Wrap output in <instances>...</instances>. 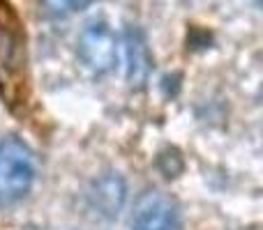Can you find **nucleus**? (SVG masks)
Here are the masks:
<instances>
[{
	"label": "nucleus",
	"mask_w": 263,
	"mask_h": 230,
	"mask_svg": "<svg viewBox=\"0 0 263 230\" xmlns=\"http://www.w3.org/2000/svg\"><path fill=\"white\" fill-rule=\"evenodd\" d=\"M92 3H95V0H40L42 12H44L49 18L74 16V14L83 12L86 7H90Z\"/></svg>",
	"instance_id": "0eeeda50"
},
{
	"label": "nucleus",
	"mask_w": 263,
	"mask_h": 230,
	"mask_svg": "<svg viewBox=\"0 0 263 230\" xmlns=\"http://www.w3.org/2000/svg\"><path fill=\"white\" fill-rule=\"evenodd\" d=\"M123 58H125V76L132 90L145 88L153 72V55L139 26H127L123 30Z\"/></svg>",
	"instance_id": "39448f33"
},
{
	"label": "nucleus",
	"mask_w": 263,
	"mask_h": 230,
	"mask_svg": "<svg viewBox=\"0 0 263 230\" xmlns=\"http://www.w3.org/2000/svg\"><path fill=\"white\" fill-rule=\"evenodd\" d=\"M129 230H180L178 203L164 191H145L134 203Z\"/></svg>",
	"instance_id": "7ed1b4c3"
},
{
	"label": "nucleus",
	"mask_w": 263,
	"mask_h": 230,
	"mask_svg": "<svg viewBox=\"0 0 263 230\" xmlns=\"http://www.w3.org/2000/svg\"><path fill=\"white\" fill-rule=\"evenodd\" d=\"M23 55V32L14 9L7 0H0V83L9 81L18 72Z\"/></svg>",
	"instance_id": "423d86ee"
},
{
	"label": "nucleus",
	"mask_w": 263,
	"mask_h": 230,
	"mask_svg": "<svg viewBox=\"0 0 263 230\" xmlns=\"http://www.w3.org/2000/svg\"><path fill=\"white\" fill-rule=\"evenodd\" d=\"M254 3H261V0H254Z\"/></svg>",
	"instance_id": "6e6552de"
},
{
	"label": "nucleus",
	"mask_w": 263,
	"mask_h": 230,
	"mask_svg": "<svg viewBox=\"0 0 263 230\" xmlns=\"http://www.w3.org/2000/svg\"><path fill=\"white\" fill-rule=\"evenodd\" d=\"M37 161L30 145L16 136L0 138V205H14L30 194Z\"/></svg>",
	"instance_id": "f257e3e1"
},
{
	"label": "nucleus",
	"mask_w": 263,
	"mask_h": 230,
	"mask_svg": "<svg viewBox=\"0 0 263 230\" xmlns=\"http://www.w3.org/2000/svg\"><path fill=\"white\" fill-rule=\"evenodd\" d=\"M79 58L95 76L114 72L118 62V39L106 21L95 18L83 26L79 32Z\"/></svg>",
	"instance_id": "f03ea898"
},
{
	"label": "nucleus",
	"mask_w": 263,
	"mask_h": 230,
	"mask_svg": "<svg viewBox=\"0 0 263 230\" xmlns=\"http://www.w3.org/2000/svg\"><path fill=\"white\" fill-rule=\"evenodd\" d=\"M88 210L102 221H116L127 203V184L118 173H104L88 186Z\"/></svg>",
	"instance_id": "20e7f679"
}]
</instances>
